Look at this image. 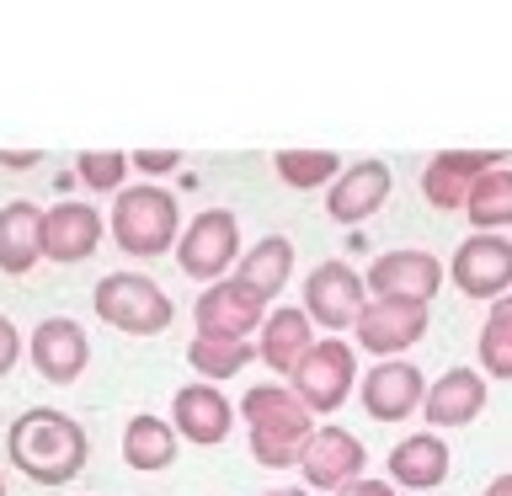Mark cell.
I'll return each instance as SVG.
<instances>
[{"label": "cell", "mask_w": 512, "mask_h": 496, "mask_svg": "<svg viewBox=\"0 0 512 496\" xmlns=\"http://www.w3.org/2000/svg\"><path fill=\"white\" fill-rule=\"evenodd\" d=\"M6 448H11V464L22 470L27 480H38V486H64V480H75V470H86V427L75 422V416H64L54 406H32L11 422L6 432Z\"/></svg>", "instance_id": "1"}, {"label": "cell", "mask_w": 512, "mask_h": 496, "mask_svg": "<svg viewBox=\"0 0 512 496\" xmlns=\"http://www.w3.org/2000/svg\"><path fill=\"white\" fill-rule=\"evenodd\" d=\"M240 411H246V427H251V454L272 464V470H288V464H299V448L310 443V411H304V400L288 390V384H251L246 400H240Z\"/></svg>", "instance_id": "2"}, {"label": "cell", "mask_w": 512, "mask_h": 496, "mask_svg": "<svg viewBox=\"0 0 512 496\" xmlns=\"http://www.w3.org/2000/svg\"><path fill=\"white\" fill-rule=\"evenodd\" d=\"M176 230H182V208H176V198L166 187H155V182L123 187L118 203H112V240H118L128 256L171 251Z\"/></svg>", "instance_id": "3"}, {"label": "cell", "mask_w": 512, "mask_h": 496, "mask_svg": "<svg viewBox=\"0 0 512 496\" xmlns=\"http://www.w3.org/2000/svg\"><path fill=\"white\" fill-rule=\"evenodd\" d=\"M91 304L107 326H118L128 336H155L176 320V304L166 299V288L155 278H144V272H107V278L96 283Z\"/></svg>", "instance_id": "4"}, {"label": "cell", "mask_w": 512, "mask_h": 496, "mask_svg": "<svg viewBox=\"0 0 512 496\" xmlns=\"http://www.w3.org/2000/svg\"><path fill=\"white\" fill-rule=\"evenodd\" d=\"M352 384H358V363H352V347L342 342V336H326V342H315L310 352L299 358L294 368V390L304 400V411H336L342 400L352 395Z\"/></svg>", "instance_id": "5"}, {"label": "cell", "mask_w": 512, "mask_h": 496, "mask_svg": "<svg viewBox=\"0 0 512 496\" xmlns=\"http://www.w3.org/2000/svg\"><path fill=\"white\" fill-rule=\"evenodd\" d=\"M176 262H182L187 278L198 283H224V267L240 262V230H235V214H224V208H208L187 224L182 235H176Z\"/></svg>", "instance_id": "6"}, {"label": "cell", "mask_w": 512, "mask_h": 496, "mask_svg": "<svg viewBox=\"0 0 512 496\" xmlns=\"http://www.w3.org/2000/svg\"><path fill=\"white\" fill-rule=\"evenodd\" d=\"M363 304H368L363 278L347 262H320L310 278H304V315H310L315 326L336 331V336H342L347 326H358Z\"/></svg>", "instance_id": "7"}, {"label": "cell", "mask_w": 512, "mask_h": 496, "mask_svg": "<svg viewBox=\"0 0 512 496\" xmlns=\"http://www.w3.org/2000/svg\"><path fill=\"white\" fill-rule=\"evenodd\" d=\"M363 443L352 438L347 427H315L310 432V443L299 448V470H304V480H310L315 491H342V486H352V480H363L358 470H363Z\"/></svg>", "instance_id": "8"}, {"label": "cell", "mask_w": 512, "mask_h": 496, "mask_svg": "<svg viewBox=\"0 0 512 496\" xmlns=\"http://www.w3.org/2000/svg\"><path fill=\"white\" fill-rule=\"evenodd\" d=\"M352 331H358V342L368 352H379V363L384 358H400V352H406L416 336L427 331V304H411V299H368Z\"/></svg>", "instance_id": "9"}, {"label": "cell", "mask_w": 512, "mask_h": 496, "mask_svg": "<svg viewBox=\"0 0 512 496\" xmlns=\"http://www.w3.org/2000/svg\"><path fill=\"white\" fill-rule=\"evenodd\" d=\"M192 315H198V336H235L240 342L246 331H256V320H267V299L240 278H224L214 288H203Z\"/></svg>", "instance_id": "10"}, {"label": "cell", "mask_w": 512, "mask_h": 496, "mask_svg": "<svg viewBox=\"0 0 512 496\" xmlns=\"http://www.w3.org/2000/svg\"><path fill=\"white\" fill-rule=\"evenodd\" d=\"M454 283L470 299H496L512 288V240L502 235H470L454 251Z\"/></svg>", "instance_id": "11"}, {"label": "cell", "mask_w": 512, "mask_h": 496, "mask_svg": "<svg viewBox=\"0 0 512 496\" xmlns=\"http://www.w3.org/2000/svg\"><path fill=\"white\" fill-rule=\"evenodd\" d=\"M438 283H443V267L427 251H384L363 278V288H374L379 299H411V304H427L438 294Z\"/></svg>", "instance_id": "12"}, {"label": "cell", "mask_w": 512, "mask_h": 496, "mask_svg": "<svg viewBox=\"0 0 512 496\" xmlns=\"http://www.w3.org/2000/svg\"><path fill=\"white\" fill-rule=\"evenodd\" d=\"M86 358H91V336L75 326V320H43L38 331H32V363H38V374L48 384H75L86 374Z\"/></svg>", "instance_id": "13"}, {"label": "cell", "mask_w": 512, "mask_h": 496, "mask_svg": "<svg viewBox=\"0 0 512 496\" xmlns=\"http://www.w3.org/2000/svg\"><path fill=\"white\" fill-rule=\"evenodd\" d=\"M496 166H502V155H491V150H443V155H432V166L422 171V192H427V203H438V208H464L470 187Z\"/></svg>", "instance_id": "14"}, {"label": "cell", "mask_w": 512, "mask_h": 496, "mask_svg": "<svg viewBox=\"0 0 512 496\" xmlns=\"http://www.w3.org/2000/svg\"><path fill=\"white\" fill-rule=\"evenodd\" d=\"M363 406H368V416H379V422L411 416L422 406V368L406 363V358H384L379 368H368L363 374Z\"/></svg>", "instance_id": "15"}, {"label": "cell", "mask_w": 512, "mask_h": 496, "mask_svg": "<svg viewBox=\"0 0 512 496\" xmlns=\"http://www.w3.org/2000/svg\"><path fill=\"white\" fill-rule=\"evenodd\" d=\"M390 187H395V176H390V166H384V160H358L352 171H342V176L331 182L326 214H331L336 224H358V219H368L384 198H390Z\"/></svg>", "instance_id": "16"}, {"label": "cell", "mask_w": 512, "mask_h": 496, "mask_svg": "<svg viewBox=\"0 0 512 496\" xmlns=\"http://www.w3.org/2000/svg\"><path fill=\"white\" fill-rule=\"evenodd\" d=\"M102 240V214L91 203H54L43 214V251L54 262H80Z\"/></svg>", "instance_id": "17"}, {"label": "cell", "mask_w": 512, "mask_h": 496, "mask_svg": "<svg viewBox=\"0 0 512 496\" xmlns=\"http://www.w3.org/2000/svg\"><path fill=\"white\" fill-rule=\"evenodd\" d=\"M230 400L219 395V384H187V390H176V432L192 443H224L230 438Z\"/></svg>", "instance_id": "18"}, {"label": "cell", "mask_w": 512, "mask_h": 496, "mask_svg": "<svg viewBox=\"0 0 512 496\" xmlns=\"http://www.w3.org/2000/svg\"><path fill=\"white\" fill-rule=\"evenodd\" d=\"M422 400H427V427H464L486 406V379L475 368H448Z\"/></svg>", "instance_id": "19"}, {"label": "cell", "mask_w": 512, "mask_h": 496, "mask_svg": "<svg viewBox=\"0 0 512 496\" xmlns=\"http://www.w3.org/2000/svg\"><path fill=\"white\" fill-rule=\"evenodd\" d=\"M43 256V208L16 198L0 208V272H27Z\"/></svg>", "instance_id": "20"}, {"label": "cell", "mask_w": 512, "mask_h": 496, "mask_svg": "<svg viewBox=\"0 0 512 496\" xmlns=\"http://www.w3.org/2000/svg\"><path fill=\"white\" fill-rule=\"evenodd\" d=\"M448 475V443L438 438V432H411V438H400L390 448V480L395 486H438V480Z\"/></svg>", "instance_id": "21"}, {"label": "cell", "mask_w": 512, "mask_h": 496, "mask_svg": "<svg viewBox=\"0 0 512 496\" xmlns=\"http://www.w3.org/2000/svg\"><path fill=\"white\" fill-rule=\"evenodd\" d=\"M315 347L310 336V315L304 310H272L262 320V336H256V352H262L267 368H278V374H294L299 358Z\"/></svg>", "instance_id": "22"}, {"label": "cell", "mask_w": 512, "mask_h": 496, "mask_svg": "<svg viewBox=\"0 0 512 496\" xmlns=\"http://www.w3.org/2000/svg\"><path fill=\"white\" fill-rule=\"evenodd\" d=\"M288 272H294V246H288L283 235H262L246 256H240V272H235V278L246 283V288H256L262 299H272V294L288 283Z\"/></svg>", "instance_id": "23"}, {"label": "cell", "mask_w": 512, "mask_h": 496, "mask_svg": "<svg viewBox=\"0 0 512 496\" xmlns=\"http://www.w3.org/2000/svg\"><path fill=\"white\" fill-rule=\"evenodd\" d=\"M123 459L128 470H166L176 459V427L160 416H134L123 427Z\"/></svg>", "instance_id": "24"}, {"label": "cell", "mask_w": 512, "mask_h": 496, "mask_svg": "<svg viewBox=\"0 0 512 496\" xmlns=\"http://www.w3.org/2000/svg\"><path fill=\"white\" fill-rule=\"evenodd\" d=\"M464 208H470V224H480V235H496L502 224H512V166H496L480 176Z\"/></svg>", "instance_id": "25"}, {"label": "cell", "mask_w": 512, "mask_h": 496, "mask_svg": "<svg viewBox=\"0 0 512 496\" xmlns=\"http://www.w3.org/2000/svg\"><path fill=\"white\" fill-rule=\"evenodd\" d=\"M246 358H251V342H235V336H192V347H187V363L214 384L240 374Z\"/></svg>", "instance_id": "26"}, {"label": "cell", "mask_w": 512, "mask_h": 496, "mask_svg": "<svg viewBox=\"0 0 512 496\" xmlns=\"http://www.w3.org/2000/svg\"><path fill=\"white\" fill-rule=\"evenodd\" d=\"M480 363L496 379H512V310L502 299L491 304V320L480 326Z\"/></svg>", "instance_id": "27"}, {"label": "cell", "mask_w": 512, "mask_h": 496, "mask_svg": "<svg viewBox=\"0 0 512 496\" xmlns=\"http://www.w3.org/2000/svg\"><path fill=\"white\" fill-rule=\"evenodd\" d=\"M331 171H342L331 150H278V176L288 187H320L331 182Z\"/></svg>", "instance_id": "28"}, {"label": "cell", "mask_w": 512, "mask_h": 496, "mask_svg": "<svg viewBox=\"0 0 512 496\" xmlns=\"http://www.w3.org/2000/svg\"><path fill=\"white\" fill-rule=\"evenodd\" d=\"M80 182L96 187V192H118L123 187V171H128V155L118 150H91V155H80Z\"/></svg>", "instance_id": "29"}, {"label": "cell", "mask_w": 512, "mask_h": 496, "mask_svg": "<svg viewBox=\"0 0 512 496\" xmlns=\"http://www.w3.org/2000/svg\"><path fill=\"white\" fill-rule=\"evenodd\" d=\"M16 358H22V336H16V326L0 315V374H6V368H16Z\"/></svg>", "instance_id": "30"}, {"label": "cell", "mask_w": 512, "mask_h": 496, "mask_svg": "<svg viewBox=\"0 0 512 496\" xmlns=\"http://www.w3.org/2000/svg\"><path fill=\"white\" fill-rule=\"evenodd\" d=\"M176 160H182L176 150H139V155H134V166H139V171H155V176H160V171H176Z\"/></svg>", "instance_id": "31"}, {"label": "cell", "mask_w": 512, "mask_h": 496, "mask_svg": "<svg viewBox=\"0 0 512 496\" xmlns=\"http://www.w3.org/2000/svg\"><path fill=\"white\" fill-rule=\"evenodd\" d=\"M336 496H395L390 480H352V486H342Z\"/></svg>", "instance_id": "32"}, {"label": "cell", "mask_w": 512, "mask_h": 496, "mask_svg": "<svg viewBox=\"0 0 512 496\" xmlns=\"http://www.w3.org/2000/svg\"><path fill=\"white\" fill-rule=\"evenodd\" d=\"M0 166H38V155H32V150H11V155H0Z\"/></svg>", "instance_id": "33"}, {"label": "cell", "mask_w": 512, "mask_h": 496, "mask_svg": "<svg viewBox=\"0 0 512 496\" xmlns=\"http://www.w3.org/2000/svg\"><path fill=\"white\" fill-rule=\"evenodd\" d=\"M486 496H512V470H507V475H496L491 486H486Z\"/></svg>", "instance_id": "34"}, {"label": "cell", "mask_w": 512, "mask_h": 496, "mask_svg": "<svg viewBox=\"0 0 512 496\" xmlns=\"http://www.w3.org/2000/svg\"><path fill=\"white\" fill-rule=\"evenodd\" d=\"M267 496H304L299 486H278V491H267Z\"/></svg>", "instance_id": "35"}, {"label": "cell", "mask_w": 512, "mask_h": 496, "mask_svg": "<svg viewBox=\"0 0 512 496\" xmlns=\"http://www.w3.org/2000/svg\"><path fill=\"white\" fill-rule=\"evenodd\" d=\"M502 304H507V310H512V299H502Z\"/></svg>", "instance_id": "36"}]
</instances>
